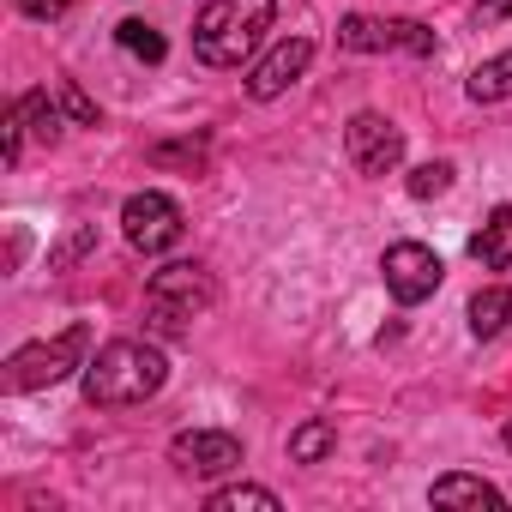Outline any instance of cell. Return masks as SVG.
Here are the masks:
<instances>
[{"mask_svg":"<svg viewBox=\"0 0 512 512\" xmlns=\"http://www.w3.org/2000/svg\"><path fill=\"white\" fill-rule=\"evenodd\" d=\"M169 380V362L157 344H139V338H115L103 344L91 362H85V404L97 410H121V404H145L157 398Z\"/></svg>","mask_w":512,"mask_h":512,"instance_id":"obj_1","label":"cell"},{"mask_svg":"<svg viewBox=\"0 0 512 512\" xmlns=\"http://www.w3.org/2000/svg\"><path fill=\"white\" fill-rule=\"evenodd\" d=\"M272 0H211L193 19V55L205 67H241L272 31Z\"/></svg>","mask_w":512,"mask_h":512,"instance_id":"obj_2","label":"cell"},{"mask_svg":"<svg viewBox=\"0 0 512 512\" xmlns=\"http://www.w3.org/2000/svg\"><path fill=\"white\" fill-rule=\"evenodd\" d=\"M211 302H217V284H211L205 266H163V272H151V284H145V326L163 332V338H175V332H187V320L205 314Z\"/></svg>","mask_w":512,"mask_h":512,"instance_id":"obj_3","label":"cell"},{"mask_svg":"<svg viewBox=\"0 0 512 512\" xmlns=\"http://www.w3.org/2000/svg\"><path fill=\"white\" fill-rule=\"evenodd\" d=\"M85 350H91V326H67L61 338L25 344V350L7 362L0 386H7V392H37V386H55V380H67L73 368H85Z\"/></svg>","mask_w":512,"mask_h":512,"instance_id":"obj_4","label":"cell"},{"mask_svg":"<svg viewBox=\"0 0 512 512\" xmlns=\"http://www.w3.org/2000/svg\"><path fill=\"white\" fill-rule=\"evenodd\" d=\"M380 278H386L392 302L416 308V302H428V296L440 290L446 266H440V253H434V247H422V241H398V247H386V260H380Z\"/></svg>","mask_w":512,"mask_h":512,"instance_id":"obj_5","label":"cell"},{"mask_svg":"<svg viewBox=\"0 0 512 512\" xmlns=\"http://www.w3.org/2000/svg\"><path fill=\"white\" fill-rule=\"evenodd\" d=\"M121 229H127V241L139 247V253H169L175 241H181V205L169 199V193H133L127 205H121Z\"/></svg>","mask_w":512,"mask_h":512,"instance_id":"obj_6","label":"cell"},{"mask_svg":"<svg viewBox=\"0 0 512 512\" xmlns=\"http://www.w3.org/2000/svg\"><path fill=\"white\" fill-rule=\"evenodd\" d=\"M344 151H350V163H356L362 175H392V169L404 163V127H392L386 115L362 109V115H350V127H344Z\"/></svg>","mask_w":512,"mask_h":512,"instance_id":"obj_7","label":"cell"},{"mask_svg":"<svg viewBox=\"0 0 512 512\" xmlns=\"http://www.w3.org/2000/svg\"><path fill=\"white\" fill-rule=\"evenodd\" d=\"M169 464L187 476H229V470H241V440L223 428H181L169 440Z\"/></svg>","mask_w":512,"mask_h":512,"instance_id":"obj_8","label":"cell"},{"mask_svg":"<svg viewBox=\"0 0 512 512\" xmlns=\"http://www.w3.org/2000/svg\"><path fill=\"white\" fill-rule=\"evenodd\" d=\"M308 61H314V43H308V37H284L266 61H253V73H247V97H253V103L284 97V91L308 73Z\"/></svg>","mask_w":512,"mask_h":512,"instance_id":"obj_9","label":"cell"},{"mask_svg":"<svg viewBox=\"0 0 512 512\" xmlns=\"http://www.w3.org/2000/svg\"><path fill=\"white\" fill-rule=\"evenodd\" d=\"M428 500L434 506H464V512H500L506 500H500V488H488L482 476H464V470H452V476H440L434 488H428Z\"/></svg>","mask_w":512,"mask_h":512,"instance_id":"obj_10","label":"cell"},{"mask_svg":"<svg viewBox=\"0 0 512 512\" xmlns=\"http://www.w3.org/2000/svg\"><path fill=\"white\" fill-rule=\"evenodd\" d=\"M470 253H476V266H488V272H506L512 266V205H494L488 211V223L470 235Z\"/></svg>","mask_w":512,"mask_h":512,"instance_id":"obj_11","label":"cell"},{"mask_svg":"<svg viewBox=\"0 0 512 512\" xmlns=\"http://www.w3.org/2000/svg\"><path fill=\"white\" fill-rule=\"evenodd\" d=\"M506 320H512V290H506V284L470 296V332H476V338H500Z\"/></svg>","mask_w":512,"mask_h":512,"instance_id":"obj_12","label":"cell"},{"mask_svg":"<svg viewBox=\"0 0 512 512\" xmlns=\"http://www.w3.org/2000/svg\"><path fill=\"white\" fill-rule=\"evenodd\" d=\"M476 103H506L512 97V49L506 55H494V61H482L476 73H470V85H464Z\"/></svg>","mask_w":512,"mask_h":512,"instance_id":"obj_13","label":"cell"},{"mask_svg":"<svg viewBox=\"0 0 512 512\" xmlns=\"http://www.w3.org/2000/svg\"><path fill=\"white\" fill-rule=\"evenodd\" d=\"M205 506L211 512H278V494L272 488H253V482H229V488H211Z\"/></svg>","mask_w":512,"mask_h":512,"instance_id":"obj_14","label":"cell"},{"mask_svg":"<svg viewBox=\"0 0 512 512\" xmlns=\"http://www.w3.org/2000/svg\"><path fill=\"white\" fill-rule=\"evenodd\" d=\"M115 43H121V49H127L133 61H151V67H157V61L169 55L163 31H157V25H145V19H121V25H115Z\"/></svg>","mask_w":512,"mask_h":512,"instance_id":"obj_15","label":"cell"},{"mask_svg":"<svg viewBox=\"0 0 512 512\" xmlns=\"http://www.w3.org/2000/svg\"><path fill=\"white\" fill-rule=\"evenodd\" d=\"M332 446H338V428H332L326 416H314V422H302V428L290 434V464H320Z\"/></svg>","mask_w":512,"mask_h":512,"instance_id":"obj_16","label":"cell"},{"mask_svg":"<svg viewBox=\"0 0 512 512\" xmlns=\"http://www.w3.org/2000/svg\"><path fill=\"white\" fill-rule=\"evenodd\" d=\"M338 43H344L350 55H386V19H362V13H350V19L338 25Z\"/></svg>","mask_w":512,"mask_h":512,"instance_id":"obj_17","label":"cell"},{"mask_svg":"<svg viewBox=\"0 0 512 512\" xmlns=\"http://www.w3.org/2000/svg\"><path fill=\"white\" fill-rule=\"evenodd\" d=\"M205 157H211L205 139H169V145H151V169H187V175H199Z\"/></svg>","mask_w":512,"mask_h":512,"instance_id":"obj_18","label":"cell"},{"mask_svg":"<svg viewBox=\"0 0 512 512\" xmlns=\"http://www.w3.org/2000/svg\"><path fill=\"white\" fill-rule=\"evenodd\" d=\"M97 247V223H73L55 247H49V272H67V266H79L85 253Z\"/></svg>","mask_w":512,"mask_h":512,"instance_id":"obj_19","label":"cell"},{"mask_svg":"<svg viewBox=\"0 0 512 512\" xmlns=\"http://www.w3.org/2000/svg\"><path fill=\"white\" fill-rule=\"evenodd\" d=\"M19 109H25V133H37L43 145H55V139H61V115H55L49 91H25V97H19Z\"/></svg>","mask_w":512,"mask_h":512,"instance_id":"obj_20","label":"cell"},{"mask_svg":"<svg viewBox=\"0 0 512 512\" xmlns=\"http://www.w3.org/2000/svg\"><path fill=\"white\" fill-rule=\"evenodd\" d=\"M386 49H410V55H434V31L416 19H386Z\"/></svg>","mask_w":512,"mask_h":512,"instance_id":"obj_21","label":"cell"},{"mask_svg":"<svg viewBox=\"0 0 512 512\" xmlns=\"http://www.w3.org/2000/svg\"><path fill=\"white\" fill-rule=\"evenodd\" d=\"M410 199H440L446 187H452V163H422V169H410Z\"/></svg>","mask_w":512,"mask_h":512,"instance_id":"obj_22","label":"cell"},{"mask_svg":"<svg viewBox=\"0 0 512 512\" xmlns=\"http://www.w3.org/2000/svg\"><path fill=\"white\" fill-rule=\"evenodd\" d=\"M19 151H25V109L13 103V109H7V121H0V157H7V169L19 163Z\"/></svg>","mask_w":512,"mask_h":512,"instance_id":"obj_23","label":"cell"},{"mask_svg":"<svg viewBox=\"0 0 512 512\" xmlns=\"http://www.w3.org/2000/svg\"><path fill=\"white\" fill-rule=\"evenodd\" d=\"M61 109H67V115H73L79 127H97V103H91V97H85L79 85H61Z\"/></svg>","mask_w":512,"mask_h":512,"instance_id":"obj_24","label":"cell"},{"mask_svg":"<svg viewBox=\"0 0 512 512\" xmlns=\"http://www.w3.org/2000/svg\"><path fill=\"white\" fill-rule=\"evenodd\" d=\"M19 13H25V19H61L67 0H19Z\"/></svg>","mask_w":512,"mask_h":512,"instance_id":"obj_25","label":"cell"},{"mask_svg":"<svg viewBox=\"0 0 512 512\" xmlns=\"http://www.w3.org/2000/svg\"><path fill=\"white\" fill-rule=\"evenodd\" d=\"M500 19H512V0H482L476 7V25H500Z\"/></svg>","mask_w":512,"mask_h":512,"instance_id":"obj_26","label":"cell"},{"mask_svg":"<svg viewBox=\"0 0 512 512\" xmlns=\"http://www.w3.org/2000/svg\"><path fill=\"white\" fill-rule=\"evenodd\" d=\"M506 452H512V422H506Z\"/></svg>","mask_w":512,"mask_h":512,"instance_id":"obj_27","label":"cell"}]
</instances>
